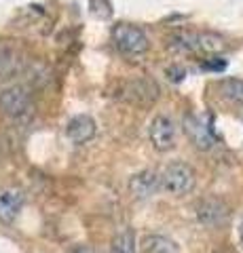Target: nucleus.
Masks as SVG:
<instances>
[{"mask_svg":"<svg viewBox=\"0 0 243 253\" xmlns=\"http://www.w3.org/2000/svg\"><path fill=\"white\" fill-rule=\"evenodd\" d=\"M66 135L72 144H87L96 135V121L91 116L78 114L66 125Z\"/></svg>","mask_w":243,"mask_h":253,"instance_id":"9d476101","label":"nucleus"},{"mask_svg":"<svg viewBox=\"0 0 243 253\" xmlns=\"http://www.w3.org/2000/svg\"><path fill=\"white\" fill-rule=\"evenodd\" d=\"M72 253H99V251L93 249V247H76Z\"/></svg>","mask_w":243,"mask_h":253,"instance_id":"4468645a","label":"nucleus"},{"mask_svg":"<svg viewBox=\"0 0 243 253\" xmlns=\"http://www.w3.org/2000/svg\"><path fill=\"white\" fill-rule=\"evenodd\" d=\"M110 253H138L136 251V234L133 230H121L119 234L112 239L110 245Z\"/></svg>","mask_w":243,"mask_h":253,"instance_id":"f8f14e48","label":"nucleus"},{"mask_svg":"<svg viewBox=\"0 0 243 253\" xmlns=\"http://www.w3.org/2000/svg\"><path fill=\"white\" fill-rule=\"evenodd\" d=\"M174 49L184 53H218L224 49V42L214 34H180L174 38Z\"/></svg>","mask_w":243,"mask_h":253,"instance_id":"20e7f679","label":"nucleus"},{"mask_svg":"<svg viewBox=\"0 0 243 253\" xmlns=\"http://www.w3.org/2000/svg\"><path fill=\"white\" fill-rule=\"evenodd\" d=\"M239 243H241V247H243V221L239 224Z\"/></svg>","mask_w":243,"mask_h":253,"instance_id":"2eb2a0df","label":"nucleus"},{"mask_svg":"<svg viewBox=\"0 0 243 253\" xmlns=\"http://www.w3.org/2000/svg\"><path fill=\"white\" fill-rule=\"evenodd\" d=\"M32 110V95L26 86L11 84L0 91V112L11 118H23Z\"/></svg>","mask_w":243,"mask_h":253,"instance_id":"7ed1b4c3","label":"nucleus"},{"mask_svg":"<svg viewBox=\"0 0 243 253\" xmlns=\"http://www.w3.org/2000/svg\"><path fill=\"white\" fill-rule=\"evenodd\" d=\"M23 207V194L17 188H4L0 190V221L11 224L17 219L19 211Z\"/></svg>","mask_w":243,"mask_h":253,"instance_id":"1a4fd4ad","label":"nucleus"},{"mask_svg":"<svg viewBox=\"0 0 243 253\" xmlns=\"http://www.w3.org/2000/svg\"><path fill=\"white\" fill-rule=\"evenodd\" d=\"M161 188L174 196L188 194L194 186V173L186 163H169L159 175Z\"/></svg>","mask_w":243,"mask_h":253,"instance_id":"f03ea898","label":"nucleus"},{"mask_svg":"<svg viewBox=\"0 0 243 253\" xmlns=\"http://www.w3.org/2000/svg\"><path fill=\"white\" fill-rule=\"evenodd\" d=\"M142 253H178V245L163 234H146L142 239Z\"/></svg>","mask_w":243,"mask_h":253,"instance_id":"9b49d317","label":"nucleus"},{"mask_svg":"<svg viewBox=\"0 0 243 253\" xmlns=\"http://www.w3.org/2000/svg\"><path fill=\"white\" fill-rule=\"evenodd\" d=\"M159 188H161L159 175H156L154 171H150V169L140 171V173H136V175L129 179V192L136 196V199H140V201L154 196V192Z\"/></svg>","mask_w":243,"mask_h":253,"instance_id":"6e6552de","label":"nucleus"},{"mask_svg":"<svg viewBox=\"0 0 243 253\" xmlns=\"http://www.w3.org/2000/svg\"><path fill=\"white\" fill-rule=\"evenodd\" d=\"M220 91L224 95V99L243 106V81H239V78H226L220 84Z\"/></svg>","mask_w":243,"mask_h":253,"instance_id":"ddd939ff","label":"nucleus"},{"mask_svg":"<svg viewBox=\"0 0 243 253\" xmlns=\"http://www.w3.org/2000/svg\"><path fill=\"white\" fill-rule=\"evenodd\" d=\"M197 217L205 226H220L222 221L229 217V205H226L222 199H218V196L203 199L197 205Z\"/></svg>","mask_w":243,"mask_h":253,"instance_id":"0eeeda50","label":"nucleus"},{"mask_svg":"<svg viewBox=\"0 0 243 253\" xmlns=\"http://www.w3.org/2000/svg\"><path fill=\"white\" fill-rule=\"evenodd\" d=\"M112 42L116 46V51L125 57H138L148 51L150 41L138 26H131V23H119L112 30Z\"/></svg>","mask_w":243,"mask_h":253,"instance_id":"f257e3e1","label":"nucleus"},{"mask_svg":"<svg viewBox=\"0 0 243 253\" xmlns=\"http://www.w3.org/2000/svg\"><path fill=\"white\" fill-rule=\"evenodd\" d=\"M148 137H150L152 148L159 150V152H167V150H171L176 144V125H174V121L165 114L154 116L150 126H148Z\"/></svg>","mask_w":243,"mask_h":253,"instance_id":"39448f33","label":"nucleus"},{"mask_svg":"<svg viewBox=\"0 0 243 253\" xmlns=\"http://www.w3.org/2000/svg\"><path fill=\"white\" fill-rule=\"evenodd\" d=\"M182 126H184V133L188 141L197 148V150H203V152H207L216 146V137L214 133L209 131V126L203 123V118H199L197 114H186L184 121H182Z\"/></svg>","mask_w":243,"mask_h":253,"instance_id":"423d86ee","label":"nucleus"}]
</instances>
